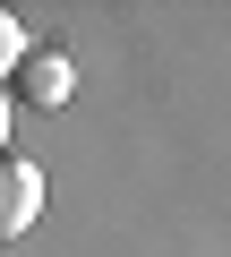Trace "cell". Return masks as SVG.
<instances>
[{
    "label": "cell",
    "mask_w": 231,
    "mask_h": 257,
    "mask_svg": "<svg viewBox=\"0 0 231 257\" xmlns=\"http://www.w3.org/2000/svg\"><path fill=\"white\" fill-rule=\"evenodd\" d=\"M35 214H43V172L26 155H0V240L35 231Z\"/></svg>",
    "instance_id": "6da1fadb"
},
{
    "label": "cell",
    "mask_w": 231,
    "mask_h": 257,
    "mask_svg": "<svg viewBox=\"0 0 231 257\" xmlns=\"http://www.w3.org/2000/svg\"><path fill=\"white\" fill-rule=\"evenodd\" d=\"M9 86H18V103H69L77 69H69V52H26V60L9 69Z\"/></svg>",
    "instance_id": "7a4b0ae2"
},
{
    "label": "cell",
    "mask_w": 231,
    "mask_h": 257,
    "mask_svg": "<svg viewBox=\"0 0 231 257\" xmlns=\"http://www.w3.org/2000/svg\"><path fill=\"white\" fill-rule=\"evenodd\" d=\"M26 60V26H18V9H0V77H9Z\"/></svg>",
    "instance_id": "3957f363"
},
{
    "label": "cell",
    "mask_w": 231,
    "mask_h": 257,
    "mask_svg": "<svg viewBox=\"0 0 231 257\" xmlns=\"http://www.w3.org/2000/svg\"><path fill=\"white\" fill-rule=\"evenodd\" d=\"M0 155H9V94H0Z\"/></svg>",
    "instance_id": "277c9868"
}]
</instances>
